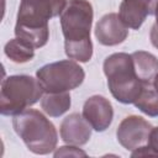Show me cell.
<instances>
[{
	"instance_id": "obj_17",
	"label": "cell",
	"mask_w": 158,
	"mask_h": 158,
	"mask_svg": "<svg viewBox=\"0 0 158 158\" xmlns=\"http://www.w3.org/2000/svg\"><path fill=\"white\" fill-rule=\"evenodd\" d=\"M156 22L153 23V26L151 27V32H149V38H151V43L158 49V7L156 10Z\"/></svg>"
},
{
	"instance_id": "obj_4",
	"label": "cell",
	"mask_w": 158,
	"mask_h": 158,
	"mask_svg": "<svg viewBox=\"0 0 158 158\" xmlns=\"http://www.w3.org/2000/svg\"><path fill=\"white\" fill-rule=\"evenodd\" d=\"M102 69L111 95L121 104H133L139 96L144 83L136 75L131 54L121 52L109 56L104 60Z\"/></svg>"
},
{
	"instance_id": "obj_19",
	"label": "cell",
	"mask_w": 158,
	"mask_h": 158,
	"mask_svg": "<svg viewBox=\"0 0 158 158\" xmlns=\"http://www.w3.org/2000/svg\"><path fill=\"white\" fill-rule=\"evenodd\" d=\"M144 2V5L148 9V14L149 15H154L156 10L158 7V0H142Z\"/></svg>"
},
{
	"instance_id": "obj_6",
	"label": "cell",
	"mask_w": 158,
	"mask_h": 158,
	"mask_svg": "<svg viewBox=\"0 0 158 158\" xmlns=\"http://www.w3.org/2000/svg\"><path fill=\"white\" fill-rule=\"evenodd\" d=\"M36 78L44 93H64L81 85L85 73L77 62L64 59L41 67Z\"/></svg>"
},
{
	"instance_id": "obj_3",
	"label": "cell",
	"mask_w": 158,
	"mask_h": 158,
	"mask_svg": "<svg viewBox=\"0 0 158 158\" xmlns=\"http://www.w3.org/2000/svg\"><path fill=\"white\" fill-rule=\"evenodd\" d=\"M12 127L28 151L35 154H49L57 148V130L38 110L26 109L15 115Z\"/></svg>"
},
{
	"instance_id": "obj_7",
	"label": "cell",
	"mask_w": 158,
	"mask_h": 158,
	"mask_svg": "<svg viewBox=\"0 0 158 158\" xmlns=\"http://www.w3.org/2000/svg\"><path fill=\"white\" fill-rule=\"evenodd\" d=\"M152 128V125L143 117L131 115L120 122L116 130V137L123 148L127 151H135L136 148L148 143Z\"/></svg>"
},
{
	"instance_id": "obj_18",
	"label": "cell",
	"mask_w": 158,
	"mask_h": 158,
	"mask_svg": "<svg viewBox=\"0 0 158 158\" xmlns=\"http://www.w3.org/2000/svg\"><path fill=\"white\" fill-rule=\"evenodd\" d=\"M151 148H153L157 154H158V127H153L151 133H149V137H148V143H147Z\"/></svg>"
},
{
	"instance_id": "obj_10",
	"label": "cell",
	"mask_w": 158,
	"mask_h": 158,
	"mask_svg": "<svg viewBox=\"0 0 158 158\" xmlns=\"http://www.w3.org/2000/svg\"><path fill=\"white\" fill-rule=\"evenodd\" d=\"M91 126L83 115L73 112L63 118L60 123V138L67 144L83 146L86 144L91 137Z\"/></svg>"
},
{
	"instance_id": "obj_8",
	"label": "cell",
	"mask_w": 158,
	"mask_h": 158,
	"mask_svg": "<svg viewBox=\"0 0 158 158\" xmlns=\"http://www.w3.org/2000/svg\"><path fill=\"white\" fill-rule=\"evenodd\" d=\"M81 115L90 123L93 130L96 132H104L112 122L114 109L106 98L101 95H93L84 102Z\"/></svg>"
},
{
	"instance_id": "obj_5",
	"label": "cell",
	"mask_w": 158,
	"mask_h": 158,
	"mask_svg": "<svg viewBox=\"0 0 158 158\" xmlns=\"http://www.w3.org/2000/svg\"><path fill=\"white\" fill-rule=\"evenodd\" d=\"M43 89L31 75L16 74L5 78L0 90V112L4 116H15L41 100Z\"/></svg>"
},
{
	"instance_id": "obj_16",
	"label": "cell",
	"mask_w": 158,
	"mask_h": 158,
	"mask_svg": "<svg viewBox=\"0 0 158 158\" xmlns=\"http://www.w3.org/2000/svg\"><path fill=\"white\" fill-rule=\"evenodd\" d=\"M68 156H72V157H86V153L84 151L74 147L73 144L59 147L54 152V157L56 158H58V157H68Z\"/></svg>"
},
{
	"instance_id": "obj_13",
	"label": "cell",
	"mask_w": 158,
	"mask_h": 158,
	"mask_svg": "<svg viewBox=\"0 0 158 158\" xmlns=\"http://www.w3.org/2000/svg\"><path fill=\"white\" fill-rule=\"evenodd\" d=\"M72 98L69 91L64 93H44L41 98L42 110L51 117H59L70 109Z\"/></svg>"
},
{
	"instance_id": "obj_9",
	"label": "cell",
	"mask_w": 158,
	"mask_h": 158,
	"mask_svg": "<svg viewBox=\"0 0 158 158\" xmlns=\"http://www.w3.org/2000/svg\"><path fill=\"white\" fill-rule=\"evenodd\" d=\"M128 36V27L121 21L118 14L104 15L95 26V37L104 46H117Z\"/></svg>"
},
{
	"instance_id": "obj_1",
	"label": "cell",
	"mask_w": 158,
	"mask_h": 158,
	"mask_svg": "<svg viewBox=\"0 0 158 158\" xmlns=\"http://www.w3.org/2000/svg\"><path fill=\"white\" fill-rule=\"evenodd\" d=\"M93 17V5L88 0H68L59 20L64 36V49L69 59L81 63L91 59Z\"/></svg>"
},
{
	"instance_id": "obj_14",
	"label": "cell",
	"mask_w": 158,
	"mask_h": 158,
	"mask_svg": "<svg viewBox=\"0 0 158 158\" xmlns=\"http://www.w3.org/2000/svg\"><path fill=\"white\" fill-rule=\"evenodd\" d=\"M133 105L147 116H158V90L156 89L153 83H147L143 85L142 91Z\"/></svg>"
},
{
	"instance_id": "obj_20",
	"label": "cell",
	"mask_w": 158,
	"mask_h": 158,
	"mask_svg": "<svg viewBox=\"0 0 158 158\" xmlns=\"http://www.w3.org/2000/svg\"><path fill=\"white\" fill-rule=\"evenodd\" d=\"M153 85L156 86V89L158 90V73L156 74V77H154V80H153Z\"/></svg>"
},
{
	"instance_id": "obj_15",
	"label": "cell",
	"mask_w": 158,
	"mask_h": 158,
	"mask_svg": "<svg viewBox=\"0 0 158 158\" xmlns=\"http://www.w3.org/2000/svg\"><path fill=\"white\" fill-rule=\"evenodd\" d=\"M4 53L7 58H10L15 63H26L33 59L35 48L27 42L15 37L5 44Z\"/></svg>"
},
{
	"instance_id": "obj_2",
	"label": "cell",
	"mask_w": 158,
	"mask_h": 158,
	"mask_svg": "<svg viewBox=\"0 0 158 158\" xmlns=\"http://www.w3.org/2000/svg\"><path fill=\"white\" fill-rule=\"evenodd\" d=\"M67 2V0H21L15 36L35 49L43 47L49 38L48 21L60 15Z\"/></svg>"
},
{
	"instance_id": "obj_11",
	"label": "cell",
	"mask_w": 158,
	"mask_h": 158,
	"mask_svg": "<svg viewBox=\"0 0 158 158\" xmlns=\"http://www.w3.org/2000/svg\"><path fill=\"white\" fill-rule=\"evenodd\" d=\"M148 15V9L142 0H122L120 4L118 16L128 28L138 30Z\"/></svg>"
},
{
	"instance_id": "obj_12",
	"label": "cell",
	"mask_w": 158,
	"mask_h": 158,
	"mask_svg": "<svg viewBox=\"0 0 158 158\" xmlns=\"http://www.w3.org/2000/svg\"><path fill=\"white\" fill-rule=\"evenodd\" d=\"M136 75L142 83H153L158 73V59L154 54L146 51H137L131 54Z\"/></svg>"
}]
</instances>
